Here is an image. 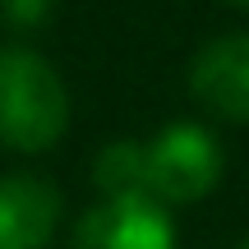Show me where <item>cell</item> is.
Instances as JSON below:
<instances>
[{
  "label": "cell",
  "mask_w": 249,
  "mask_h": 249,
  "mask_svg": "<svg viewBox=\"0 0 249 249\" xmlns=\"http://www.w3.org/2000/svg\"><path fill=\"white\" fill-rule=\"evenodd\" d=\"M70 249H176V226L166 203L148 194L102 198L74 222Z\"/></svg>",
  "instance_id": "obj_3"
},
{
  "label": "cell",
  "mask_w": 249,
  "mask_h": 249,
  "mask_svg": "<svg viewBox=\"0 0 249 249\" xmlns=\"http://www.w3.org/2000/svg\"><path fill=\"white\" fill-rule=\"evenodd\" d=\"M148 194L157 203H198L222 180V143L194 120H171L143 143Z\"/></svg>",
  "instance_id": "obj_2"
},
{
  "label": "cell",
  "mask_w": 249,
  "mask_h": 249,
  "mask_svg": "<svg viewBox=\"0 0 249 249\" xmlns=\"http://www.w3.org/2000/svg\"><path fill=\"white\" fill-rule=\"evenodd\" d=\"M51 9H55V0H0V23L33 33V28L51 23Z\"/></svg>",
  "instance_id": "obj_7"
},
{
  "label": "cell",
  "mask_w": 249,
  "mask_h": 249,
  "mask_svg": "<svg viewBox=\"0 0 249 249\" xmlns=\"http://www.w3.org/2000/svg\"><path fill=\"white\" fill-rule=\"evenodd\" d=\"M240 249H249V235H245V240H240Z\"/></svg>",
  "instance_id": "obj_9"
},
{
  "label": "cell",
  "mask_w": 249,
  "mask_h": 249,
  "mask_svg": "<svg viewBox=\"0 0 249 249\" xmlns=\"http://www.w3.org/2000/svg\"><path fill=\"white\" fill-rule=\"evenodd\" d=\"M189 92L217 120L249 124V33H226L189 60Z\"/></svg>",
  "instance_id": "obj_4"
},
{
  "label": "cell",
  "mask_w": 249,
  "mask_h": 249,
  "mask_svg": "<svg viewBox=\"0 0 249 249\" xmlns=\"http://www.w3.org/2000/svg\"><path fill=\"white\" fill-rule=\"evenodd\" d=\"M92 185L102 198H124V194H148V166H143V143L116 139L92 157ZM152 198V194H148Z\"/></svg>",
  "instance_id": "obj_6"
},
{
  "label": "cell",
  "mask_w": 249,
  "mask_h": 249,
  "mask_svg": "<svg viewBox=\"0 0 249 249\" xmlns=\"http://www.w3.org/2000/svg\"><path fill=\"white\" fill-rule=\"evenodd\" d=\"M60 208L65 198L46 176H0V249H46Z\"/></svg>",
  "instance_id": "obj_5"
},
{
  "label": "cell",
  "mask_w": 249,
  "mask_h": 249,
  "mask_svg": "<svg viewBox=\"0 0 249 249\" xmlns=\"http://www.w3.org/2000/svg\"><path fill=\"white\" fill-rule=\"evenodd\" d=\"M226 5H235V9H249V0H226Z\"/></svg>",
  "instance_id": "obj_8"
},
{
  "label": "cell",
  "mask_w": 249,
  "mask_h": 249,
  "mask_svg": "<svg viewBox=\"0 0 249 249\" xmlns=\"http://www.w3.org/2000/svg\"><path fill=\"white\" fill-rule=\"evenodd\" d=\"M70 129L65 79L28 46H0V143L14 152H46Z\"/></svg>",
  "instance_id": "obj_1"
}]
</instances>
